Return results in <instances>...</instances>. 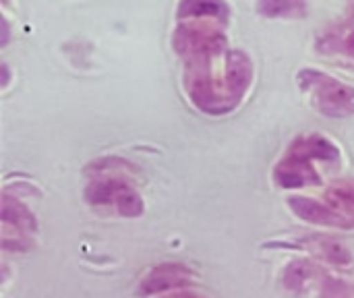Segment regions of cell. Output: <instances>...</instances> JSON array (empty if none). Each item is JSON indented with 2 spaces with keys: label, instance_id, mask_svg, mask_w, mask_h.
Listing matches in <instances>:
<instances>
[{
  "label": "cell",
  "instance_id": "obj_11",
  "mask_svg": "<svg viewBox=\"0 0 354 298\" xmlns=\"http://www.w3.org/2000/svg\"><path fill=\"white\" fill-rule=\"evenodd\" d=\"M324 201L336 209L340 216H344L346 220H351L354 224V180L346 178V180H336L332 183L326 193H324Z\"/></svg>",
  "mask_w": 354,
  "mask_h": 298
},
{
  "label": "cell",
  "instance_id": "obj_2",
  "mask_svg": "<svg viewBox=\"0 0 354 298\" xmlns=\"http://www.w3.org/2000/svg\"><path fill=\"white\" fill-rule=\"evenodd\" d=\"M340 149L319 133L297 137L274 168V180L284 189L311 187L322 183L319 164H336Z\"/></svg>",
  "mask_w": 354,
  "mask_h": 298
},
{
  "label": "cell",
  "instance_id": "obj_8",
  "mask_svg": "<svg viewBox=\"0 0 354 298\" xmlns=\"http://www.w3.org/2000/svg\"><path fill=\"white\" fill-rule=\"evenodd\" d=\"M315 50L322 56L354 68V25H336L319 33Z\"/></svg>",
  "mask_w": 354,
  "mask_h": 298
},
{
  "label": "cell",
  "instance_id": "obj_3",
  "mask_svg": "<svg viewBox=\"0 0 354 298\" xmlns=\"http://www.w3.org/2000/svg\"><path fill=\"white\" fill-rule=\"evenodd\" d=\"M131 166L122 160H102L97 168H89L91 180L85 189L89 205L102 212H114L122 218H135L143 212L139 193L129 180Z\"/></svg>",
  "mask_w": 354,
  "mask_h": 298
},
{
  "label": "cell",
  "instance_id": "obj_5",
  "mask_svg": "<svg viewBox=\"0 0 354 298\" xmlns=\"http://www.w3.org/2000/svg\"><path fill=\"white\" fill-rule=\"evenodd\" d=\"M284 288L295 292L297 297L307 298H354V286L346 280H340L315 266L313 261H292L284 276Z\"/></svg>",
  "mask_w": 354,
  "mask_h": 298
},
{
  "label": "cell",
  "instance_id": "obj_9",
  "mask_svg": "<svg viewBox=\"0 0 354 298\" xmlns=\"http://www.w3.org/2000/svg\"><path fill=\"white\" fill-rule=\"evenodd\" d=\"M193 280V274L185 268V266H178V263H164V266H158L153 268L141 282V292L143 295H168V292H174L178 290L180 286H189Z\"/></svg>",
  "mask_w": 354,
  "mask_h": 298
},
{
  "label": "cell",
  "instance_id": "obj_15",
  "mask_svg": "<svg viewBox=\"0 0 354 298\" xmlns=\"http://www.w3.org/2000/svg\"><path fill=\"white\" fill-rule=\"evenodd\" d=\"M353 15H354V4H353Z\"/></svg>",
  "mask_w": 354,
  "mask_h": 298
},
{
  "label": "cell",
  "instance_id": "obj_7",
  "mask_svg": "<svg viewBox=\"0 0 354 298\" xmlns=\"http://www.w3.org/2000/svg\"><path fill=\"white\" fill-rule=\"evenodd\" d=\"M290 209L295 212V216H299L301 220L315 224V226H326V228H354L351 220H346L344 216H340L336 209H332L324 199H311V197H290L288 199Z\"/></svg>",
  "mask_w": 354,
  "mask_h": 298
},
{
  "label": "cell",
  "instance_id": "obj_10",
  "mask_svg": "<svg viewBox=\"0 0 354 298\" xmlns=\"http://www.w3.org/2000/svg\"><path fill=\"white\" fill-rule=\"evenodd\" d=\"M176 19L178 23L201 21V23L228 25L230 8L224 0H180L176 8Z\"/></svg>",
  "mask_w": 354,
  "mask_h": 298
},
{
  "label": "cell",
  "instance_id": "obj_14",
  "mask_svg": "<svg viewBox=\"0 0 354 298\" xmlns=\"http://www.w3.org/2000/svg\"><path fill=\"white\" fill-rule=\"evenodd\" d=\"M164 298H205V297L195 295V292H187V290H174V292H168Z\"/></svg>",
  "mask_w": 354,
  "mask_h": 298
},
{
  "label": "cell",
  "instance_id": "obj_1",
  "mask_svg": "<svg viewBox=\"0 0 354 298\" xmlns=\"http://www.w3.org/2000/svg\"><path fill=\"white\" fill-rule=\"evenodd\" d=\"M253 79V64L241 50L218 46L185 60V89L191 102L212 116L234 110L247 95Z\"/></svg>",
  "mask_w": 354,
  "mask_h": 298
},
{
  "label": "cell",
  "instance_id": "obj_4",
  "mask_svg": "<svg viewBox=\"0 0 354 298\" xmlns=\"http://www.w3.org/2000/svg\"><path fill=\"white\" fill-rule=\"evenodd\" d=\"M297 81L317 112L330 118H348L354 114V87L340 79L317 68H303Z\"/></svg>",
  "mask_w": 354,
  "mask_h": 298
},
{
  "label": "cell",
  "instance_id": "obj_12",
  "mask_svg": "<svg viewBox=\"0 0 354 298\" xmlns=\"http://www.w3.org/2000/svg\"><path fill=\"white\" fill-rule=\"evenodd\" d=\"M257 12L268 19H303L307 0H257Z\"/></svg>",
  "mask_w": 354,
  "mask_h": 298
},
{
  "label": "cell",
  "instance_id": "obj_6",
  "mask_svg": "<svg viewBox=\"0 0 354 298\" xmlns=\"http://www.w3.org/2000/svg\"><path fill=\"white\" fill-rule=\"evenodd\" d=\"M35 232V216L27 205L21 203L19 197H10L4 191L2 203V243L6 249H25L31 243V234Z\"/></svg>",
  "mask_w": 354,
  "mask_h": 298
},
{
  "label": "cell",
  "instance_id": "obj_13",
  "mask_svg": "<svg viewBox=\"0 0 354 298\" xmlns=\"http://www.w3.org/2000/svg\"><path fill=\"white\" fill-rule=\"evenodd\" d=\"M309 251L319 257L322 261L334 266V268H348L353 263V257L348 253V249L344 245H340L338 241L332 239H317L309 245Z\"/></svg>",
  "mask_w": 354,
  "mask_h": 298
}]
</instances>
